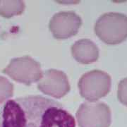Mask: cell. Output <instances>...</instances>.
I'll return each instance as SVG.
<instances>
[{"label":"cell","instance_id":"cell-7","mask_svg":"<svg viewBox=\"0 0 127 127\" xmlns=\"http://www.w3.org/2000/svg\"><path fill=\"white\" fill-rule=\"evenodd\" d=\"M37 88L46 95L61 98L70 91V84L64 73L56 69H49L43 73L37 82Z\"/></svg>","mask_w":127,"mask_h":127},{"label":"cell","instance_id":"cell-3","mask_svg":"<svg viewBox=\"0 0 127 127\" xmlns=\"http://www.w3.org/2000/svg\"><path fill=\"white\" fill-rule=\"evenodd\" d=\"M111 86L110 76L100 70L84 73L78 82L81 95L88 102H97L106 96L111 89Z\"/></svg>","mask_w":127,"mask_h":127},{"label":"cell","instance_id":"cell-5","mask_svg":"<svg viewBox=\"0 0 127 127\" xmlns=\"http://www.w3.org/2000/svg\"><path fill=\"white\" fill-rule=\"evenodd\" d=\"M3 73L26 85L38 82L43 74L40 63L28 56L11 59Z\"/></svg>","mask_w":127,"mask_h":127},{"label":"cell","instance_id":"cell-1","mask_svg":"<svg viewBox=\"0 0 127 127\" xmlns=\"http://www.w3.org/2000/svg\"><path fill=\"white\" fill-rule=\"evenodd\" d=\"M0 127H76V120L59 102L29 95L5 102L0 109Z\"/></svg>","mask_w":127,"mask_h":127},{"label":"cell","instance_id":"cell-4","mask_svg":"<svg viewBox=\"0 0 127 127\" xmlns=\"http://www.w3.org/2000/svg\"><path fill=\"white\" fill-rule=\"evenodd\" d=\"M80 127H109L112 113L109 106L102 102H85L76 112Z\"/></svg>","mask_w":127,"mask_h":127},{"label":"cell","instance_id":"cell-2","mask_svg":"<svg viewBox=\"0 0 127 127\" xmlns=\"http://www.w3.org/2000/svg\"><path fill=\"white\" fill-rule=\"evenodd\" d=\"M95 34L108 45H117L127 38V16L117 12L102 15L94 27Z\"/></svg>","mask_w":127,"mask_h":127},{"label":"cell","instance_id":"cell-8","mask_svg":"<svg viewBox=\"0 0 127 127\" xmlns=\"http://www.w3.org/2000/svg\"><path fill=\"white\" fill-rule=\"evenodd\" d=\"M73 57L82 64H91L99 58V48L93 41L82 39L76 41L71 47Z\"/></svg>","mask_w":127,"mask_h":127},{"label":"cell","instance_id":"cell-10","mask_svg":"<svg viewBox=\"0 0 127 127\" xmlns=\"http://www.w3.org/2000/svg\"><path fill=\"white\" fill-rule=\"evenodd\" d=\"M14 85L7 78L0 76V104L13 96Z\"/></svg>","mask_w":127,"mask_h":127},{"label":"cell","instance_id":"cell-6","mask_svg":"<svg viewBox=\"0 0 127 127\" xmlns=\"http://www.w3.org/2000/svg\"><path fill=\"white\" fill-rule=\"evenodd\" d=\"M82 24L81 17L73 11H61L51 18L49 27L57 39H67L75 35Z\"/></svg>","mask_w":127,"mask_h":127},{"label":"cell","instance_id":"cell-9","mask_svg":"<svg viewBox=\"0 0 127 127\" xmlns=\"http://www.w3.org/2000/svg\"><path fill=\"white\" fill-rule=\"evenodd\" d=\"M25 9V3L23 1H1L0 15L5 18H11L20 15Z\"/></svg>","mask_w":127,"mask_h":127},{"label":"cell","instance_id":"cell-12","mask_svg":"<svg viewBox=\"0 0 127 127\" xmlns=\"http://www.w3.org/2000/svg\"></svg>","mask_w":127,"mask_h":127},{"label":"cell","instance_id":"cell-11","mask_svg":"<svg viewBox=\"0 0 127 127\" xmlns=\"http://www.w3.org/2000/svg\"><path fill=\"white\" fill-rule=\"evenodd\" d=\"M117 97L120 102L127 107V77L122 79L119 83Z\"/></svg>","mask_w":127,"mask_h":127}]
</instances>
